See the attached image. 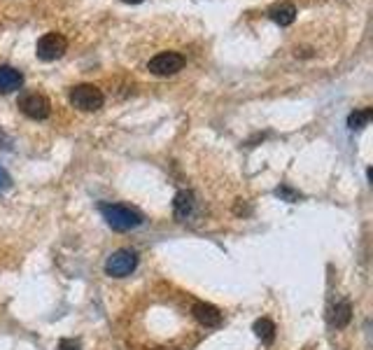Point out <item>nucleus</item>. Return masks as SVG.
Returning a JSON list of instances; mask_svg holds the SVG:
<instances>
[{
  "label": "nucleus",
  "instance_id": "obj_4",
  "mask_svg": "<svg viewBox=\"0 0 373 350\" xmlns=\"http://www.w3.org/2000/svg\"><path fill=\"white\" fill-rule=\"evenodd\" d=\"M185 68V56L178 54V52H161L154 59H149L147 71L152 75H159V78H169V75L180 73Z\"/></svg>",
  "mask_w": 373,
  "mask_h": 350
},
{
  "label": "nucleus",
  "instance_id": "obj_18",
  "mask_svg": "<svg viewBox=\"0 0 373 350\" xmlns=\"http://www.w3.org/2000/svg\"><path fill=\"white\" fill-rule=\"evenodd\" d=\"M124 3H133L135 5V3H142V0H124Z\"/></svg>",
  "mask_w": 373,
  "mask_h": 350
},
{
  "label": "nucleus",
  "instance_id": "obj_14",
  "mask_svg": "<svg viewBox=\"0 0 373 350\" xmlns=\"http://www.w3.org/2000/svg\"><path fill=\"white\" fill-rule=\"evenodd\" d=\"M276 196H280V199H285V201H289V203H294V201L301 199V194L294 192V189H289V187H278V189H276Z\"/></svg>",
  "mask_w": 373,
  "mask_h": 350
},
{
  "label": "nucleus",
  "instance_id": "obj_15",
  "mask_svg": "<svg viewBox=\"0 0 373 350\" xmlns=\"http://www.w3.org/2000/svg\"><path fill=\"white\" fill-rule=\"evenodd\" d=\"M59 350H82V346H80V341H75V339H61Z\"/></svg>",
  "mask_w": 373,
  "mask_h": 350
},
{
  "label": "nucleus",
  "instance_id": "obj_11",
  "mask_svg": "<svg viewBox=\"0 0 373 350\" xmlns=\"http://www.w3.org/2000/svg\"><path fill=\"white\" fill-rule=\"evenodd\" d=\"M269 17L276 21L278 26H289V24H294V19H296V7L292 3L273 5L269 10Z\"/></svg>",
  "mask_w": 373,
  "mask_h": 350
},
{
  "label": "nucleus",
  "instance_id": "obj_12",
  "mask_svg": "<svg viewBox=\"0 0 373 350\" xmlns=\"http://www.w3.org/2000/svg\"><path fill=\"white\" fill-rule=\"evenodd\" d=\"M252 330L257 334V339L266 346H271L273 341H276V325H273V320H269V318H259Z\"/></svg>",
  "mask_w": 373,
  "mask_h": 350
},
{
  "label": "nucleus",
  "instance_id": "obj_3",
  "mask_svg": "<svg viewBox=\"0 0 373 350\" xmlns=\"http://www.w3.org/2000/svg\"><path fill=\"white\" fill-rule=\"evenodd\" d=\"M138 269V255L133 250H117L105 260V273L112 278H126Z\"/></svg>",
  "mask_w": 373,
  "mask_h": 350
},
{
  "label": "nucleus",
  "instance_id": "obj_10",
  "mask_svg": "<svg viewBox=\"0 0 373 350\" xmlns=\"http://www.w3.org/2000/svg\"><path fill=\"white\" fill-rule=\"evenodd\" d=\"M353 320V306H350V301H338L336 306L331 308V315H329V322L334 330H346Z\"/></svg>",
  "mask_w": 373,
  "mask_h": 350
},
{
  "label": "nucleus",
  "instance_id": "obj_16",
  "mask_svg": "<svg viewBox=\"0 0 373 350\" xmlns=\"http://www.w3.org/2000/svg\"><path fill=\"white\" fill-rule=\"evenodd\" d=\"M12 187V178L10 173H7L3 166H0V192H7V189Z\"/></svg>",
  "mask_w": 373,
  "mask_h": 350
},
{
  "label": "nucleus",
  "instance_id": "obj_13",
  "mask_svg": "<svg viewBox=\"0 0 373 350\" xmlns=\"http://www.w3.org/2000/svg\"><path fill=\"white\" fill-rule=\"evenodd\" d=\"M371 117H373V110L371 108H362V110H355L353 115L348 117V126L353 128H364L371 121Z\"/></svg>",
  "mask_w": 373,
  "mask_h": 350
},
{
  "label": "nucleus",
  "instance_id": "obj_1",
  "mask_svg": "<svg viewBox=\"0 0 373 350\" xmlns=\"http://www.w3.org/2000/svg\"><path fill=\"white\" fill-rule=\"evenodd\" d=\"M101 212H103V217H105V222H108V227H110V229H115V231H131V229H135V227L142 224V215H140V212L126 208V205L103 203L101 205Z\"/></svg>",
  "mask_w": 373,
  "mask_h": 350
},
{
  "label": "nucleus",
  "instance_id": "obj_17",
  "mask_svg": "<svg viewBox=\"0 0 373 350\" xmlns=\"http://www.w3.org/2000/svg\"><path fill=\"white\" fill-rule=\"evenodd\" d=\"M0 145H3V147H10V138H7L3 131H0Z\"/></svg>",
  "mask_w": 373,
  "mask_h": 350
},
{
  "label": "nucleus",
  "instance_id": "obj_8",
  "mask_svg": "<svg viewBox=\"0 0 373 350\" xmlns=\"http://www.w3.org/2000/svg\"><path fill=\"white\" fill-rule=\"evenodd\" d=\"M194 208H196V199L192 192H187V189H182V192L175 194V201H173V212L178 219H189L194 215Z\"/></svg>",
  "mask_w": 373,
  "mask_h": 350
},
{
  "label": "nucleus",
  "instance_id": "obj_5",
  "mask_svg": "<svg viewBox=\"0 0 373 350\" xmlns=\"http://www.w3.org/2000/svg\"><path fill=\"white\" fill-rule=\"evenodd\" d=\"M68 49V40L61 33H44L35 44V54L42 61H56Z\"/></svg>",
  "mask_w": 373,
  "mask_h": 350
},
{
  "label": "nucleus",
  "instance_id": "obj_7",
  "mask_svg": "<svg viewBox=\"0 0 373 350\" xmlns=\"http://www.w3.org/2000/svg\"><path fill=\"white\" fill-rule=\"evenodd\" d=\"M192 313L196 320H199L203 327H208V330H215V327L222 325V313H219V308L212 306V303L196 301L192 306Z\"/></svg>",
  "mask_w": 373,
  "mask_h": 350
},
{
  "label": "nucleus",
  "instance_id": "obj_6",
  "mask_svg": "<svg viewBox=\"0 0 373 350\" xmlns=\"http://www.w3.org/2000/svg\"><path fill=\"white\" fill-rule=\"evenodd\" d=\"M19 108L30 119H47L51 112L49 101L42 94H26L19 98Z\"/></svg>",
  "mask_w": 373,
  "mask_h": 350
},
{
  "label": "nucleus",
  "instance_id": "obj_2",
  "mask_svg": "<svg viewBox=\"0 0 373 350\" xmlns=\"http://www.w3.org/2000/svg\"><path fill=\"white\" fill-rule=\"evenodd\" d=\"M71 103L82 112H94V110L103 108L105 96H103V91L94 85H78L71 91Z\"/></svg>",
  "mask_w": 373,
  "mask_h": 350
},
{
  "label": "nucleus",
  "instance_id": "obj_9",
  "mask_svg": "<svg viewBox=\"0 0 373 350\" xmlns=\"http://www.w3.org/2000/svg\"><path fill=\"white\" fill-rule=\"evenodd\" d=\"M24 85V75L12 66H0V94H12Z\"/></svg>",
  "mask_w": 373,
  "mask_h": 350
}]
</instances>
